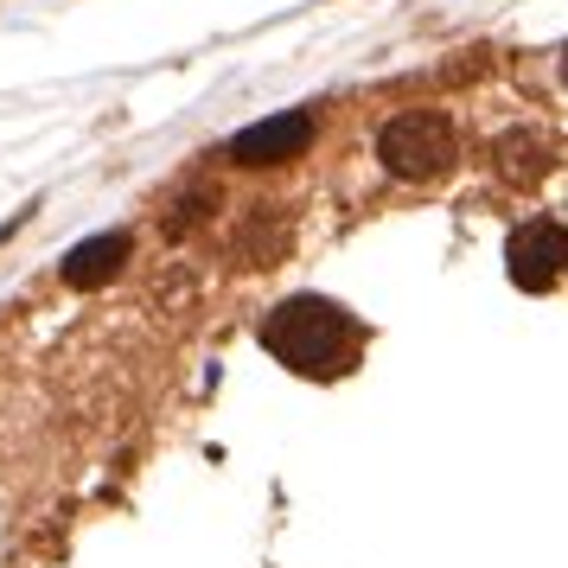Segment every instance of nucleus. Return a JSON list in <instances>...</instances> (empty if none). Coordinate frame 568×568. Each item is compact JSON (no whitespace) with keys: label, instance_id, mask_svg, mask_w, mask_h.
<instances>
[{"label":"nucleus","instance_id":"obj_2","mask_svg":"<svg viewBox=\"0 0 568 568\" xmlns=\"http://www.w3.org/2000/svg\"><path fill=\"white\" fill-rule=\"evenodd\" d=\"M377 166L403 185H435L460 166V129L447 109H403L377 129Z\"/></svg>","mask_w":568,"mask_h":568},{"label":"nucleus","instance_id":"obj_7","mask_svg":"<svg viewBox=\"0 0 568 568\" xmlns=\"http://www.w3.org/2000/svg\"><path fill=\"white\" fill-rule=\"evenodd\" d=\"M498 166L530 180V173H542V148L530 141V134H505V141H498Z\"/></svg>","mask_w":568,"mask_h":568},{"label":"nucleus","instance_id":"obj_4","mask_svg":"<svg viewBox=\"0 0 568 568\" xmlns=\"http://www.w3.org/2000/svg\"><path fill=\"white\" fill-rule=\"evenodd\" d=\"M505 262H511V282L524 287V294H549V287L568 275V224H556V217L517 224Z\"/></svg>","mask_w":568,"mask_h":568},{"label":"nucleus","instance_id":"obj_6","mask_svg":"<svg viewBox=\"0 0 568 568\" xmlns=\"http://www.w3.org/2000/svg\"><path fill=\"white\" fill-rule=\"evenodd\" d=\"M287 250V224L268 211V217H250L243 236H236V262H250V268H268V262Z\"/></svg>","mask_w":568,"mask_h":568},{"label":"nucleus","instance_id":"obj_1","mask_svg":"<svg viewBox=\"0 0 568 568\" xmlns=\"http://www.w3.org/2000/svg\"><path fill=\"white\" fill-rule=\"evenodd\" d=\"M262 352L275 364H287L294 377H313V384H338L364 364V345L371 333L358 326V313L326 301V294H287L262 313Z\"/></svg>","mask_w":568,"mask_h":568},{"label":"nucleus","instance_id":"obj_5","mask_svg":"<svg viewBox=\"0 0 568 568\" xmlns=\"http://www.w3.org/2000/svg\"><path fill=\"white\" fill-rule=\"evenodd\" d=\"M134 256V236L129 231H103V236H83L78 250L64 256V282L71 287H103L122 275V262Z\"/></svg>","mask_w":568,"mask_h":568},{"label":"nucleus","instance_id":"obj_3","mask_svg":"<svg viewBox=\"0 0 568 568\" xmlns=\"http://www.w3.org/2000/svg\"><path fill=\"white\" fill-rule=\"evenodd\" d=\"M313 134H320V115L313 109H282V115H262L250 122L243 134H231V166H287V160H301L313 148Z\"/></svg>","mask_w":568,"mask_h":568}]
</instances>
